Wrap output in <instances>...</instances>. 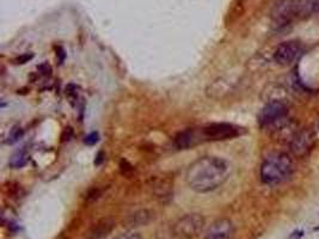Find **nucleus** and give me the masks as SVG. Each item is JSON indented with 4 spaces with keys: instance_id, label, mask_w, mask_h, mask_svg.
Instances as JSON below:
<instances>
[{
    "instance_id": "obj_1",
    "label": "nucleus",
    "mask_w": 319,
    "mask_h": 239,
    "mask_svg": "<svg viewBox=\"0 0 319 239\" xmlns=\"http://www.w3.org/2000/svg\"><path fill=\"white\" fill-rule=\"evenodd\" d=\"M231 165L219 157H201L189 165L185 173L188 187L200 194L218 189L228 179Z\"/></svg>"
},
{
    "instance_id": "obj_2",
    "label": "nucleus",
    "mask_w": 319,
    "mask_h": 239,
    "mask_svg": "<svg viewBox=\"0 0 319 239\" xmlns=\"http://www.w3.org/2000/svg\"><path fill=\"white\" fill-rule=\"evenodd\" d=\"M319 13V0H280L270 12L273 25H288L294 20H304Z\"/></svg>"
},
{
    "instance_id": "obj_3",
    "label": "nucleus",
    "mask_w": 319,
    "mask_h": 239,
    "mask_svg": "<svg viewBox=\"0 0 319 239\" xmlns=\"http://www.w3.org/2000/svg\"><path fill=\"white\" fill-rule=\"evenodd\" d=\"M294 170L292 159L286 153H272L261 165V179L264 184H280L289 179Z\"/></svg>"
},
{
    "instance_id": "obj_4",
    "label": "nucleus",
    "mask_w": 319,
    "mask_h": 239,
    "mask_svg": "<svg viewBox=\"0 0 319 239\" xmlns=\"http://www.w3.org/2000/svg\"><path fill=\"white\" fill-rule=\"evenodd\" d=\"M206 220L199 213H190L180 217L174 224L172 232L178 239H194L204 231Z\"/></svg>"
},
{
    "instance_id": "obj_5",
    "label": "nucleus",
    "mask_w": 319,
    "mask_h": 239,
    "mask_svg": "<svg viewBox=\"0 0 319 239\" xmlns=\"http://www.w3.org/2000/svg\"><path fill=\"white\" fill-rule=\"evenodd\" d=\"M244 128L232 123H208L200 128L202 141H223L234 139L244 133Z\"/></svg>"
},
{
    "instance_id": "obj_6",
    "label": "nucleus",
    "mask_w": 319,
    "mask_h": 239,
    "mask_svg": "<svg viewBox=\"0 0 319 239\" xmlns=\"http://www.w3.org/2000/svg\"><path fill=\"white\" fill-rule=\"evenodd\" d=\"M288 109L281 101H272L264 106L258 115V122L262 127H269L282 121L287 115Z\"/></svg>"
},
{
    "instance_id": "obj_7",
    "label": "nucleus",
    "mask_w": 319,
    "mask_h": 239,
    "mask_svg": "<svg viewBox=\"0 0 319 239\" xmlns=\"http://www.w3.org/2000/svg\"><path fill=\"white\" fill-rule=\"evenodd\" d=\"M302 48L298 41H286L276 48L274 53L275 63L281 66H289L299 58Z\"/></svg>"
},
{
    "instance_id": "obj_8",
    "label": "nucleus",
    "mask_w": 319,
    "mask_h": 239,
    "mask_svg": "<svg viewBox=\"0 0 319 239\" xmlns=\"http://www.w3.org/2000/svg\"><path fill=\"white\" fill-rule=\"evenodd\" d=\"M233 236V222L229 219H218L206 230L205 239H232Z\"/></svg>"
},
{
    "instance_id": "obj_9",
    "label": "nucleus",
    "mask_w": 319,
    "mask_h": 239,
    "mask_svg": "<svg viewBox=\"0 0 319 239\" xmlns=\"http://www.w3.org/2000/svg\"><path fill=\"white\" fill-rule=\"evenodd\" d=\"M202 136L201 133H200L199 130H195V128H189V130L181 131L176 135L175 138V146L177 147L178 150H189L195 147L196 145L201 144Z\"/></svg>"
},
{
    "instance_id": "obj_10",
    "label": "nucleus",
    "mask_w": 319,
    "mask_h": 239,
    "mask_svg": "<svg viewBox=\"0 0 319 239\" xmlns=\"http://www.w3.org/2000/svg\"><path fill=\"white\" fill-rule=\"evenodd\" d=\"M312 145V136L307 131H301L298 134L292 142V151L296 155H304L310 150Z\"/></svg>"
},
{
    "instance_id": "obj_11",
    "label": "nucleus",
    "mask_w": 319,
    "mask_h": 239,
    "mask_svg": "<svg viewBox=\"0 0 319 239\" xmlns=\"http://www.w3.org/2000/svg\"><path fill=\"white\" fill-rule=\"evenodd\" d=\"M153 213L148 209H140V211L134 212L133 214L128 217L127 219V224L131 227H140L146 226L153 220Z\"/></svg>"
},
{
    "instance_id": "obj_12",
    "label": "nucleus",
    "mask_w": 319,
    "mask_h": 239,
    "mask_svg": "<svg viewBox=\"0 0 319 239\" xmlns=\"http://www.w3.org/2000/svg\"><path fill=\"white\" fill-rule=\"evenodd\" d=\"M153 193H155L157 197H159L160 200H165V198H170L171 197L172 193V184L171 182L167 181V179H156V182L152 185Z\"/></svg>"
},
{
    "instance_id": "obj_13",
    "label": "nucleus",
    "mask_w": 319,
    "mask_h": 239,
    "mask_svg": "<svg viewBox=\"0 0 319 239\" xmlns=\"http://www.w3.org/2000/svg\"><path fill=\"white\" fill-rule=\"evenodd\" d=\"M29 155L25 150H20V151L15 152L12 157L10 158V166L13 169H21L28 163Z\"/></svg>"
},
{
    "instance_id": "obj_14",
    "label": "nucleus",
    "mask_w": 319,
    "mask_h": 239,
    "mask_svg": "<svg viewBox=\"0 0 319 239\" xmlns=\"http://www.w3.org/2000/svg\"><path fill=\"white\" fill-rule=\"evenodd\" d=\"M24 135V130H22L20 126H15L9 131V135L6 138L7 144H15V142L20 141Z\"/></svg>"
},
{
    "instance_id": "obj_15",
    "label": "nucleus",
    "mask_w": 319,
    "mask_h": 239,
    "mask_svg": "<svg viewBox=\"0 0 319 239\" xmlns=\"http://www.w3.org/2000/svg\"><path fill=\"white\" fill-rule=\"evenodd\" d=\"M98 140H99V134L97 133V131H92V133H90L88 136H86L84 142H85L86 145H89V146H92V145L97 144Z\"/></svg>"
},
{
    "instance_id": "obj_16",
    "label": "nucleus",
    "mask_w": 319,
    "mask_h": 239,
    "mask_svg": "<svg viewBox=\"0 0 319 239\" xmlns=\"http://www.w3.org/2000/svg\"><path fill=\"white\" fill-rule=\"evenodd\" d=\"M115 239H141V237H140V235H137V233H126V235L120 236V237Z\"/></svg>"
},
{
    "instance_id": "obj_17",
    "label": "nucleus",
    "mask_w": 319,
    "mask_h": 239,
    "mask_svg": "<svg viewBox=\"0 0 319 239\" xmlns=\"http://www.w3.org/2000/svg\"><path fill=\"white\" fill-rule=\"evenodd\" d=\"M31 58H32V55H31V54H30V55H29V54H25V55H22V56H20V58H18L17 60H16V61H17V64H25V63H28V60H30Z\"/></svg>"
},
{
    "instance_id": "obj_18",
    "label": "nucleus",
    "mask_w": 319,
    "mask_h": 239,
    "mask_svg": "<svg viewBox=\"0 0 319 239\" xmlns=\"http://www.w3.org/2000/svg\"><path fill=\"white\" fill-rule=\"evenodd\" d=\"M102 155H103V153H102V152H99L98 154H97V159L94 160V164H96V165H99V164L102 163V160H103Z\"/></svg>"
}]
</instances>
